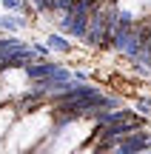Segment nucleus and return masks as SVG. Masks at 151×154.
<instances>
[{
    "instance_id": "5",
    "label": "nucleus",
    "mask_w": 151,
    "mask_h": 154,
    "mask_svg": "<svg viewBox=\"0 0 151 154\" xmlns=\"http://www.w3.org/2000/svg\"><path fill=\"white\" fill-rule=\"evenodd\" d=\"M14 114H20V111H17V106L11 103V100H3V103H0V143L6 140L9 128L14 126Z\"/></svg>"
},
{
    "instance_id": "7",
    "label": "nucleus",
    "mask_w": 151,
    "mask_h": 154,
    "mask_svg": "<svg viewBox=\"0 0 151 154\" xmlns=\"http://www.w3.org/2000/svg\"><path fill=\"white\" fill-rule=\"evenodd\" d=\"M32 49H34V54L43 57V60H46V57H51V49H49V43H46V40H34Z\"/></svg>"
},
{
    "instance_id": "2",
    "label": "nucleus",
    "mask_w": 151,
    "mask_h": 154,
    "mask_svg": "<svg viewBox=\"0 0 151 154\" xmlns=\"http://www.w3.org/2000/svg\"><path fill=\"white\" fill-rule=\"evenodd\" d=\"M148 149H151V126L131 131L128 137H123L114 149H108V151L111 154H137V151H148Z\"/></svg>"
},
{
    "instance_id": "8",
    "label": "nucleus",
    "mask_w": 151,
    "mask_h": 154,
    "mask_svg": "<svg viewBox=\"0 0 151 154\" xmlns=\"http://www.w3.org/2000/svg\"><path fill=\"white\" fill-rule=\"evenodd\" d=\"M23 6V0H0V9L3 11H17Z\"/></svg>"
},
{
    "instance_id": "1",
    "label": "nucleus",
    "mask_w": 151,
    "mask_h": 154,
    "mask_svg": "<svg viewBox=\"0 0 151 154\" xmlns=\"http://www.w3.org/2000/svg\"><path fill=\"white\" fill-rule=\"evenodd\" d=\"M26 80L34 83V80H46V77H54V74H71V66H66V63L60 60H51V57H37V60H32L26 69Z\"/></svg>"
},
{
    "instance_id": "9",
    "label": "nucleus",
    "mask_w": 151,
    "mask_h": 154,
    "mask_svg": "<svg viewBox=\"0 0 151 154\" xmlns=\"http://www.w3.org/2000/svg\"><path fill=\"white\" fill-rule=\"evenodd\" d=\"M74 154H97V149H94V143H91V146H89V149H77V151H74Z\"/></svg>"
},
{
    "instance_id": "6",
    "label": "nucleus",
    "mask_w": 151,
    "mask_h": 154,
    "mask_svg": "<svg viewBox=\"0 0 151 154\" xmlns=\"http://www.w3.org/2000/svg\"><path fill=\"white\" fill-rule=\"evenodd\" d=\"M131 106H134V111H137V114H143L146 120H151V97H148V94H137Z\"/></svg>"
},
{
    "instance_id": "3",
    "label": "nucleus",
    "mask_w": 151,
    "mask_h": 154,
    "mask_svg": "<svg viewBox=\"0 0 151 154\" xmlns=\"http://www.w3.org/2000/svg\"><path fill=\"white\" fill-rule=\"evenodd\" d=\"M32 29V17L23 14V11H0V32L6 34H17Z\"/></svg>"
},
{
    "instance_id": "10",
    "label": "nucleus",
    "mask_w": 151,
    "mask_h": 154,
    "mask_svg": "<svg viewBox=\"0 0 151 154\" xmlns=\"http://www.w3.org/2000/svg\"><path fill=\"white\" fill-rule=\"evenodd\" d=\"M148 154H151V149H148Z\"/></svg>"
},
{
    "instance_id": "4",
    "label": "nucleus",
    "mask_w": 151,
    "mask_h": 154,
    "mask_svg": "<svg viewBox=\"0 0 151 154\" xmlns=\"http://www.w3.org/2000/svg\"><path fill=\"white\" fill-rule=\"evenodd\" d=\"M46 43H49V49L54 51V54H60V57L74 54V40L68 37V34H63V32H51V34H46Z\"/></svg>"
}]
</instances>
